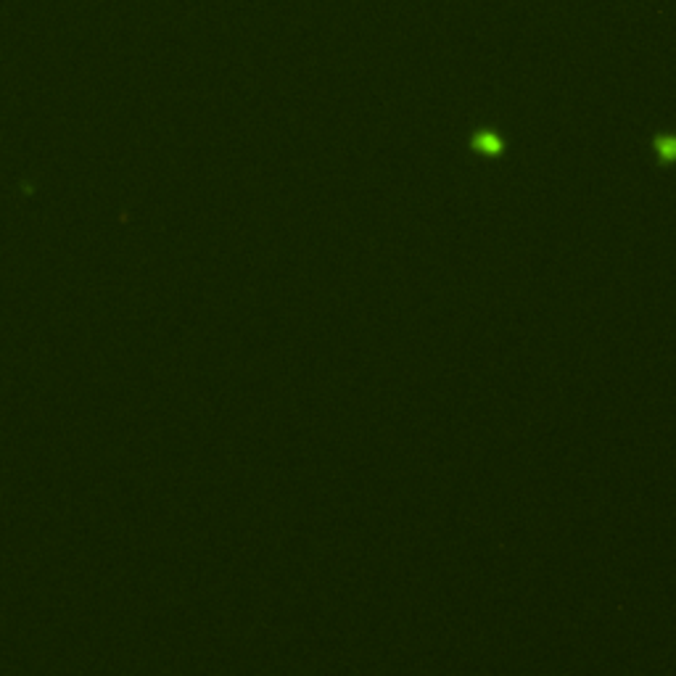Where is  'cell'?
I'll use <instances>...</instances> for the list:
<instances>
[{
	"mask_svg": "<svg viewBox=\"0 0 676 676\" xmlns=\"http://www.w3.org/2000/svg\"><path fill=\"white\" fill-rule=\"evenodd\" d=\"M653 148L660 164H676V135L671 132H660L653 138Z\"/></svg>",
	"mask_w": 676,
	"mask_h": 676,
	"instance_id": "7a4b0ae2",
	"label": "cell"
},
{
	"mask_svg": "<svg viewBox=\"0 0 676 676\" xmlns=\"http://www.w3.org/2000/svg\"><path fill=\"white\" fill-rule=\"evenodd\" d=\"M473 148L486 156H499L505 151V141L497 132H475L473 135Z\"/></svg>",
	"mask_w": 676,
	"mask_h": 676,
	"instance_id": "6da1fadb",
	"label": "cell"
}]
</instances>
